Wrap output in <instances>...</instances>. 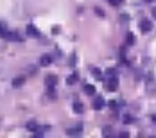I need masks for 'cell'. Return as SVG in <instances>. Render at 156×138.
I'll return each mask as SVG.
<instances>
[{"mask_svg": "<svg viewBox=\"0 0 156 138\" xmlns=\"http://www.w3.org/2000/svg\"><path fill=\"white\" fill-rule=\"evenodd\" d=\"M153 22H151V20H147V18H144L142 20V22L138 24V29H140V33L142 34H147V33H151V31H153Z\"/></svg>", "mask_w": 156, "mask_h": 138, "instance_id": "cell-1", "label": "cell"}, {"mask_svg": "<svg viewBox=\"0 0 156 138\" xmlns=\"http://www.w3.org/2000/svg\"><path fill=\"white\" fill-rule=\"evenodd\" d=\"M117 88H119V77L113 76V77H110V79L106 81V90H108V92H115Z\"/></svg>", "mask_w": 156, "mask_h": 138, "instance_id": "cell-2", "label": "cell"}, {"mask_svg": "<svg viewBox=\"0 0 156 138\" xmlns=\"http://www.w3.org/2000/svg\"><path fill=\"white\" fill-rule=\"evenodd\" d=\"M58 84V76H54V74H49V76L45 77V86L47 88H52Z\"/></svg>", "mask_w": 156, "mask_h": 138, "instance_id": "cell-3", "label": "cell"}, {"mask_svg": "<svg viewBox=\"0 0 156 138\" xmlns=\"http://www.w3.org/2000/svg\"><path fill=\"white\" fill-rule=\"evenodd\" d=\"M83 133V126H77V127H68L67 129V135L68 136H79Z\"/></svg>", "mask_w": 156, "mask_h": 138, "instance_id": "cell-4", "label": "cell"}, {"mask_svg": "<svg viewBox=\"0 0 156 138\" xmlns=\"http://www.w3.org/2000/svg\"><path fill=\"white\" fill-rule=\"evenodd\" d=\"M25 33H27L29 36H33V38H38V36H40V33H38V29H36L34 25H27V29H25Z\"/></svg>", "mask_w": 156, "mask_h": 138, "instance_id": "cell-5", "label": "cell"}, {"mask_svg": "<svg viewBox=\"0 0 156 138\" xmlns=\"http://www.w3.org/2000/svg\"><path fill=\"white\" fill-rule=\"evenodd\" d=\"M50 63H52V56H49V54H45V56L40 58V65L41 67H49Z\"/></svg>", "mask_w": 156, "mask_h": 138, "instance_id": "cell-6", "label": "cell"}, {"mask_svg": "<svg viewBox=\"0 0 156 138\" xmlns=\"http://www.w3.org/2000/svg\"><path fill=\"white\" fill-rule=\"evenodd\" d=\"M25 79H27V76H20V77L13 79V88H20V86L25 83Z\"/></svg>", "mask_w": 156, "mask_h": 138, "instance_id": "cell-7", "label": "cell"}, {"mask_svg": "<svg viewBox=\"0 0 156 138\" xmlns=\"http://www.w3.org/2000/svg\"><path fill=\"white\" fill-rule=\"evenodd\" d=\"M72 110H74V113L81 115V113H85V106H83L81 102H74V106H72Z\"/></svg>", "mask_w": 156, "mask_h": 138, "instance_id": "cell-8", "label": "cell"}, {"mask_svg": "<svg viewBox=\"0 0 156 138\" xmlns=\"http://www.w3.org/2000/svg\"><path fill=\"white\" fill-rule=\"evenodd\" d=\"M6 40H9V41H22V38H20L16 33H13V31H7V36H6Z\"/></svg>", "mask_w": 156, "mask_h": 138, "instance_id": "cell-9", "label": "cell"}, {"mask_svg": "<svg viewBox=\"0 0 156 138\" xmlns=\"http://www.w3.org/2000/svg\"><path fill=\"white\" fill-rule=\"evenodd\" d=\"M104 108V99L102 97H97L95 102H93V110H102Z\"/></svg>", "mask_w": 156, "mask_h": 138, "instance_id": "cell-10", "label": "cell"}, {"mask_svg": "<svg viewBox=\"0 0 156 138\" xmlns=\"http://www.w3.org/2000/svg\"><path fill=\"white\" fill-rule=\"evenodd\" d=\"M102 136H106V138L108 136H113V127L111 126H104L102 127Z\"/></svg>", "mask_w": 156, "mask_h": 138, "instance_id": "cell-11", "label": "cell"}, {"mask_svg": "<svg viewBox=\"0 0 156 138\" xmlns=\"http://www.w3.org/2000/svg\"><path fill=\"white\" fill-rule=\"evenodd\" d=\"M154 88H156V81L149 76V77H147V90H149V92H154Z\"/></svg>", "mask_w": 156, "mask_h": 138, "instance_id": "cell-12", "label": "cell"}, {"mask_svg": "<svg viewBox=\"0 0 156 138\" xmlns=\"http://www.w3.org/2000/svg\"><path fill=\"white\" fill-rule=\"evenodd\" d=\"M92 74H93V77L99 79V81L104 79V77H102V70H99V68H92Z\"/></svg>", "mask_w": 156, "mask_h": 138, "instance_id": "cell-13", "label": "cell"}, {"mask_svg": "<svg viewBox=\"0 0 156 138\" xmlns=\"http://www.w3.org/2000/svg\"><path fill=\"white\" fill-rule=\"evenodd\" d=\"M85 93L86 95H93L95 93V86H93V84H85Z\"/></svg>", "mask_w": 156, "mask_h": 138, "instance_id": "cell-14", "label": "cell"}, {"mask_svg": "<svg viewBox=\"0 0 156 138\" xmlns=\"http://www.w3.org/2000/svg\"><path fill=\"white\" fill-rule=\"evenodd\" d=\"M76 81H77V74H72L67 77V84H76Z\"/></svg>", "mask_w": 156, "mask_h": 138, "instance_id": "cell-15", "label": "cell"}, {"mask_svg": "<svg viewBox=\"0 0 156 138\" xmlns=\"http://www.w3.org/2000/svg\"><path fill=\"white\" fill-rule=\"evenodd\" d=\"M126 43H128V45H133V43H135V36H133V33H128V34H126Z\"/></svg>", "mask_w": 156, "mask_h": 138, "instance_id": "cell-16", "label": "cell"}, {"mask_svg": "<svg viewBox=\"0 0 156 138\" xmlns=\"http://www.w3.org/2000/svg\"><path fill=\"white\" fill-rule=\"evenodd\" d=\"M108 4H110V6H113V7H119V6H122V4H124V0H108Z\"/></svg>", "mask_w": 156, "mask_h": 138, "instance_id": "cell-17", "label": "cell"}, {"mask_svg": "<svg viewBox=\"0 0 156 138\" xmlns=\"http://www.w3.org/2000/svg\"><path fill=\"white\" fill-rule=\"evenodd\" d=\"M27 129H29V131H33V133H34V131L38 129V126H36V122H34V120H31V122L27 124Z\"/></svg>", "mask_w": 156, "mask_h": 138, "instance_id": "cell-18", "label": "cell"}, {"mask_svg": "<svg viewBox=\"0 0 156 138\" xmlns=\"http://www.w3.org/2000/svg\"><path fill=\"white\" fill-rule=\"evenodd\" d=\"M7 36V29L4 27V24H0V38H6Z\"/></svg>", "mask_w": 156, "mask_h": 138, "instance_id": "cell-19", "label": "cell"}, {"mask_svg": "<svg viewBox=\"0 0 156 138\" xmlns=\"http://www.w3.org/2000/svg\"><path fill=\"white\" fill-rule=\"evenodd\" d=\"M122 122H124V124H131V122H133V117H131V115H124Z\"/></svg>", "mask_w": 156, "mask_h": 138, "instance_id": "cell-20", "label": "cell"}, {"mask_svg": "<svg viewBox=\"0 0 156 138\" xmlns=\"http://www.w3.org/2000/svg\"><path fill=\"white\" fill-rule=\"evenodd\" d=\"M108 106H110L111 110H117V108H119V104H117L115 101H110V102H108Z\"/></svg>", "mask_w": 156, "mask_h": 138, "instance_id": "cell-21", "label": "cell"}, {"mask_svg": "<svg viewBox=\"0 0 156 138\" xmlns=\"http://www.w3.org/2000/svg\"><path fill=\"white\" fill-rule=\"evenodd\" d=\"M106 74H108L110 77H113V76H117V70H113V68H108V70H106Z\"/></svg>", "mask_w": 156, "mask_h": 138, "instance_id": "cell-22", "label": "cell"}, {"mask_svg": "<svg viewBox=\"0 0 156 138\" xmlns=\"http://www.w3.org/2000/svg\"><path fill=\"white\" fill-rule=\"evenodd\" d=\"M34 136H36V138H38V136H43V131H41V129H36V131H34Z\"/></svg>", "mask_w": 156, "mask_h": 138, "instance_id": "cell-23", "label": "cell"}, {"mask_svg": "<svg viewBox=\"0 0 156 138\" xmlns=\"http://www.w3.org/2000/svg\"><path fill=\"white\" fill-rule=\"evenodd\" d=\"M95 13H97V15H99V16H104V11H102V9H99V7H97V9H95Z\"/></svg>", "mask_w": 156, "mask_h": 138, "instance_id": "cell-24", "label": "cell"}, {"mask_svg": "<svg viewBox=\"0 0 156 138\" xmlns=\"http://www.w3.org/2000/svg\"><path fill=\"white\" fill-rule=\"evenodd\" d=\"M59 33V27H52V34H58Z\"/></svg>", "mask_w": 156, "mask_h": 138, "instance_id": "cell-25", "label": "cell"}, {"mask_svg": "<svg viewBox=\"0 0 156 138\" xmlns=\"http://www.w3.org/2000/svg\"><path fill=\"white\" fill-rule=\"evenodd\" d=\"M153 16H154V18H156V7H154V9H153Z\"/></svg>", "mask_w": 156, "mask_h": 138, "instance_id": "cell-26", "label": "cell"}, {"mask_svg": "<svg viewBox=\"0 0 156 138\" xmlns=\"http://www.w3.org/2000/svg\"><path fill=\"white\" fill-rule=\"evenodd\" d=\"M151 119H153V122H156V115H153V117H151Z\"/></svg>", "mask_w": 156, "mask_h": 138, "instance_id": "cell-27", "label": "cell"}, {"mask_svg": "<svg viewBox=\"0 0 156 138\" xmlns=\"http://www.w3.org/2000/svg\"><path fill=\"white\" fill-rule=\"evenodd\" d=\"M145 2H153V0H145Z\"/></svg>", "mask_w": 156, "mask_h": 138, "instance_id": "cell-28", "label": "cell"}]
</instances>
